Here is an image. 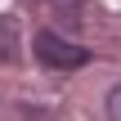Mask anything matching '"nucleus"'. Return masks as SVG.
Returning a JSON list of instances; mask_svg holds the SVG:
<instances>
[{"label":"nucleus","mask_w":121,"mask_h":121,"mask_svg":"<svg viewBox=\"0 0 121 121\" xmlns=\"http://www.w3.org/2000/svg\"><path fill=\"white\" fill-rule=\"evenodd\" d=\"M49 4H54V13H58L63 27H76L85 18V0H49Z\"/></svg>","instance_id":"f03ea898"},{"label":"nucleus","mask_w":121,"mask_h":121,"mask_svg":"<svg viewBox=\"0 0 121 121\" xmlns=\"http://www.w3.org/2000/svg\"><path fill=\"white\" fill-rule=\"evenodd\" d=\"M108 121H121V85L108 94Z\"/></svg>","instance_id":"20e7f679"},{"label":"nucleus","mask_w":121,"mask_h":121,"mask_svg":"<svg viewBox=\"0 0 121 121\" xmlns=\"http://www.w3.org/2000/svg\"><path fill=\"white\" fill-rule=\"evenodd\" d=\"M13 31H18V27H13L9 18H0V58H13V54H18V40H13Z\"/></svg>","instance_id":"7ed1b4c3"},{"label":"nucleus","mask_w":121,"mask_h":121,"mask_svg":"<svg viewBox=\"0 0 121 121\" xmlns=\"http://www.w3.org/2000/svg\"><path fill=\"white\" fill-rule=\"evenodd\" d=\"M36 58H40L45 67H54V72H72V67H85V63H90V49H85V45H72V40L58 36V31H40V36H36Z\"/></svg>","instance_id":"f257e3e1"}]
</instances>
